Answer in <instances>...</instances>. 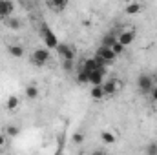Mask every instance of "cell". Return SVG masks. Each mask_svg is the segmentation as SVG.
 <instances>
[{"mask_svg":"<svg viewBox=\"0 0 157 155\" xmlns=\"http://www.w3.org/2000/svg\"><path fill=\"white\" fill-rule=\"evenodd\" d=\"M0 22H6V20H4V17H2V15H0Z\"/></svg>","mask_w":157,"mask_h":155,"instance_id":"29","label":"cell"},{"mask_svg":"<svg viewBox=\"0 0 157 155\" xmlns=\"http://www.w3.org/2000/svg\"><path fill=\"white\" fill-rule=\"evenodd\" d=\"M77 82H78V84H90V73H88V71H84V70H78Z\"/></svg>","mask_w":157,"mask_h":155,"instance_id":"21","label":"cell"},{"mask_svg":"<svg viewBox=\"0 0 157 155\" xmlns=\"http://www.w3.org/2000/svg\"><path fill=\"white\" fill-rule=\"evenodd\" d=\"M101 68H106V66H102L95 57L86 59V60L82 62V66H80V70H84V71H88V73H93V71H97V70H101Z\"/></svg>","mask_w":157,"mask_h":155,"instance_id":"7","label":"cell"},{"mask_svg":"<svg viewBox=\"0 0 157 155\" xmlns=\"http://www.w3.org/2000/svg\"><path fill=\"white\" fill-rule=\"evenodd\" d=\"M62 66H64V70H66V71H71V68H73V60H64V62H62Z\"/></svg>","mask_w":157,"mask_h":155,"instance_id":"25","label":"cell"},{"mask_svg":"<svg viewBox=\"0 0 157 155\" xmlns=\"http://www.w3.org/2000/svg\"><path fill=\"white\" fill-rule=\"evenodd\" d=\"M122 82L119 80V78H112V80H108V82H104L102 84V91H104V95L106 97H112V95H115L119 89H122Z\"/></svg>","mask_w":157,"mask_h":155,"instance_id":"4","label":"cell"},{"mask_svg":"<svg viewBox=\"0 0 157 155\" xmlns=\"http://www.w3.org/2000/svg\"><path fill=\"white\" fill-rule=\"evenodd\" d=\"M144 155H157V142H150L144 148Z\"/></svg>","mask_w":157,"mask_h":155,"instance_id":"22","label":"cell"},{"mask_svg":"<svg viewBox=\"0 0 157 155\" xmlns=\"http://www.w3.org/2000/svg\"><path fill=\"white\" fill-rule=\"evenodd\" d=\"M26 97H28L29 100H35V99L39 97V86H37V84H28V86H26Z\"/></svg>","mask_w":157,"mask_h":155,"instance_id":"16","label":"cell"},{"mask_svg":"<svg viewBox=\"0 0 157 155\" xmlns=\"http://www.w3.org/2000/svg\"><path fill=\"white\" fill-rule=\"evenodd\" d=\"M6 146V135H0V148Z\"/></svg>","mask_w":157,"mask_h":155,"instance_id":"27","label":"cell"},{"mask_svg":"<svg viewBox=\"0 0 157 155\" xmlns=\"http://www.w3.org/2000/svg\"><path fill=\"white\" fill-rule=\"evenodd\" d=\"M135 37H137V33H135L133 29H122V31L117 35V42H119V44H122V46L126 47V46L133 44Z\"/></svg>","mask_w":157,"mask_h":155,"instance_id":"5","label":"cell"},{"mask_svg":"<svg viewBox=\"0 0 157 155\" xmlns=\"http://www.w3.org/2000/svg\"><path fill=\"white\" fill-rule=\"evenodd\" d=\"M6 26H7L9 29L17 31V29H20V28H22V20H20V18H15V17H9V18L6 20Z\"/></svg>","mask_w":157,"mask_h":155,"instance_id":"18","label":"cell"},{"mask_svg":"<svg viewBox=\"0 0 157 155\" xmlns=\"http://www.w3.org/2000/svg\"><path fill=\"white\" fill-rule=\"evenodd\" d=\"M110 49L115 53V57H119V55H122V53H124V46H122V44H119V42H115Z\"/></svg>","mask_w":157,"mask_h":155,"instance_id":"23","label":"cell"},{"mask_svg":"<svg viewBox=\"0 0 157 155\" xmlns=\"http://www.w3.org/2000/svg\"><path fill=\"white\" fill-rule=\"evenodd\" d=\"M18 106H20V99H18L17 95H9V97L6 99V108H7V110L13 112V110H17Z\"/></svg>","mask_w":157,"mask_h":155,"instance_id":"17","label":"cell"},{"mask_svg":"<svg viewBox=\"0 0 157 155\" xmlns=\"http://www.w3.org/2000/svg\"><path fill=\"white\" fill-rule=\"evenodd\" d=\"M4 131H6V135H7V137H17V135L20 133V128H18V126H15V124H7V126L4 128Z\"/></svg>","mask_w":157,"mask_h":155,"instance_id":"20","label":"cell"},{"mask_svg":"<svg viewBox=\"0 0 157 155\" xmlns=\"http://www.w3.org/2000/svg\"><path fill=\"white\" fill-rule=\"evenodd\" d=\"M101 141H102L104 144L112 146V144H115L117 137H115V133H113V131H110V130H104V131H101Z\"/></svg>","mask_w":157,"mask_h":155,"instance_id":"13","label":"cell"},{"mask_svg":"<svg viewBox=\"0 0 157 155\" xmlns=\"http://www.w3.org/2000/svg\"><path fill=\"white\" fill-rule=\"evenodd\" d=\"M7 53L13 57V59H22L24 57V47L20 44H9L7 46Z\"/></svg>","mask_w":157,"mask_h":155,"instance_id":"12","label":"cell"},{"mask_svg":"<svg viewBox=\"0 0 157 155\" xmlns=\"http://www.w3.org/2000/svg\"><path fill=\"white\" fill-rule=\"evenodd\" d=\"M150 97H152V100L157 104V86H154V89H152V93H150Z\"/></svg>","mask_w":157,"mask_h":155,"instance_id":"26","label":"cell"},{"mask_svg":"<svg viewBox=\"0 0 157 155\" xmlns=\"http://www.w3.org/2000/svg\"><path fill=\"white\" fill-rule=\"evenodd\" d=\"M29 60H31V64H35V66H46V64L49 62V51L44 49V47H39V49H35V51L31 53Z\"/></svg>","mask_w":157,"mask_h":155,"instance_id":"3","label":"cell"},{"mask_svg":"<svg viewBox=\"0 0 157 155\" xmlns=\"http://www.w3.org/2000/svg\"><path fill=\"white\" fill-rule=\"evenodd\" d=\"M91 155H106V153H104V152H93Z\"/></svg>","mask_w":157,"mask_h":155,"instance_id":"28","label":"cell"},{"mask_svg":"<svg viewBox=\"0 0 157 155\" xmlns=\"http://www.w3.org/2000/svg\"><path fill=\"white\" fill-rule=\"evenodd\" d=\"M95 59L102 64V66H112V64H115L117 62V57H115V53L110 49V47H99V51L95 53Z\"/></svg>","mask_w":157,"mask_h":155,"instance_id":"1","label":"cell"},{"mask_svg":"<svg viewBox=\"0 0 157 155\" xmlns=\"http://www.w3.org/2000/svg\"><path fill=\"white\" fill-rule=\"evenodd\" d=\"M42 37L46 40V46H48V47H51V49H57V47H59L60 42L55 39V35L49 31V28H48L46 24H42Z\"/></svg>","mask_w":157,"mask_h":155,"instance_id":"6","label":"cell"},{"mask_svg":"<svg viewBox=\"0 0 157 155\" xmlns=\"http://www.w3.org/2000/svg\"><path fill=\"white\" fill-rule=\"evenodd\" d=\"M124 11H126V15H139V13L143 11V4H139V2H130V4H126Z\"/></svg>","mask_w":157,"mask_h":155,"instance_id":"14","label":"cell"},{"mask_svg":"<svg viewBox=\"0 0 157 155\" xmlns=\"http://www.w3.org/2000/svg\"><path fill=\"white\" fill-rule=\"evenodd\" d=\"M71 141H73V144H82V142H84V133H82V131H77V133L71 137Z\"/></svg>","mask_w":157,"mask_h":155,"instance_id":"24","label":"cell"},{"mask_svg":"<svg viewBox=\"0 0 157 155\" xmlns=\"http://www.w3.org/2000/svg\"><path fill=\"white\" fill-rule=\"evenodd\" d=\"M57 51H59V55H60L62 62H64V60H73V59H75V51H73L68 44H59Z\"/></svg>","mask_w":157,"mask_h":155,"instance_id":"9","label":"cell"},{"mask_svg":"<svg viewBox=\"0 0 157 155\" xmlns=\"http://www.w3.org/2000/svg\"><path fill=\"white\" fill-rule=\"evenodd\" d=\"M46 6L55 13H60V11H64L68 7V0H48Z\"/></svg>","mask_w":157,"mask_h":155,"instance_id":"11","label":"cell"},{"mask_svg":"<svg viewBox=\"0 0 157 155\" xmlns=\"http://www.w3.org/2000/svg\"><path fill=\"white\" fill-rule=\"evenodd\" d=\"M104 75H106V68H101V70L90 73V84L91 86H102L104 84Z\"/></svg>","mask_w":157,"mask_h":155,"instance_id":"10","label":"cell"},{"mask_svg":"<svg viewBox=\"0 0 157 155\" xmlns=\"http://www.w3.org/2000/svg\"><path fill=\"white\" fill-rule=\"evenodd\" d=\"M90 97H91L93 100H102V99H106V95H104V91H102V86H93V88L90 89Z\"/></svg>","mask_w":157,"mask_h":155,"instance_id":"15","label":"cell"},{"mask_svg":"<svg viewBox=\"0 0 157 155\" xmlns=\"http://www.w3.org/2000/svg\"><path fill=\"white\" fill-rule=\"evenodd\" d=\"M13 11H15V4L11 0H0V15L4 17V20L13 17Z\"/></svg>","mask_w":157,"mask_h":155,"instance_id":"8","label":"cell"},{"mask_svg":"<svg viewBox=\"0 0 157 155\" xmlns=\"http://www.w3.org/2000/svg\"><path fill=\"white\" fill-rule=\"evenodd\" d=\"M115 42H117V35L115 33H108V35L102 37V42L101 44H102V47H112Z\"/></svg>","mask_w":157,"mask_h":155,"instance_id":"19","label":"cell"},{"mask_svg":"<svg viewBox=\"0 0 157 155\" xmlns=\"http://www.w3.org/2000/svg\"><path fill=\"white\" fill-rule=\"evenodd\" d=\"M154 77L152 75H148V73H141L139 77H137V89L143 93V95H150L152 93V89H154Z\"/></svg>","mask_w":157,"mask_h":155,"instance_id":"2","label":"cell"}]
</instances>
